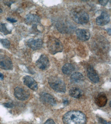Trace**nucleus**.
Wrapping results in <instances>:
<instances>
[{
    "label": "nucleus",
    "instance_id": "9",
    "mask_svg": "<svg viewBox=\"0 0 111 124\" xmlns=\"http://www.w3.org/2000/svg\"><path fill=\"white\" fill-rule=\"evenodd\" d=\"M24 83L30 89L36 91L38 89V85L36 81L31 77L26 76L23 78Z\"/></svg>",
    "mask_w": 111,
    "mask_h": 124
},
{
    "label": "nucleus",
    "instance_id": "17",
    "mask_svg": "<svg viewBox=\"0 0 111 124\" xmlns=\"http://www.w3.org/2000/svg\"><path fill=\"white\" fill-rule=\"evenodd\" d=\"M71 81L73 83H79L83 82L84 77L81 73L76 72L73 73L71 77Z\"/></svg>",
    "mask_w": 111,
    "mask_h": 124
},
{
    "label": "nucleus",
    "instance_id": "18",
    "mask_svg": "<svg viewBox=\"0 0 111 124\" xmlns=\"http://www.w3.org/2000/svg\"><path fill=\"white\" fill-rule=\"evenodd\" d=\"M82 91L79 88H73L69 91V94L72 97L75 98H80L82 96Z\"/></svg>",
    "mask_w": 111,
    "mask_h": 124
},
{
    "label": "nucleus",
    "instance_id": "31",
    "mask_svg": "<svg viewBox=\"0 0 111 124\" xmlns=\"http://www.w3.org/2000/svg\"><path fill=\"white\" fill-rule=\"evenodd\" d=\"M2 12V9H1L0 8V13H1Z\"/></svg>",
    "mask_w": 111,
    "mask_h": 124
},
{
    "label": "nucleus",
    "instance_id": "1",
    "mask_svg": "<svg viewBox=\"0 0 111 124\" xmlns=\"http://www.w3.org/2000/svg\"><path fill=\"white\" fill-rule=\"evenodd\" d=\"M63 121L64 124H86V116L83 113L78 110H72L64 115Z\"/></svg>",
    "mask_w": 111,
    "mask_h": 124
},
{
    "label": "nucleus",
    "instance_id": "3",
    "mask_svg": "<svg viewBox=\"0 0 111 124\" xmlns=\"http://www.w3.org/2000/svg\"><path fill=\"white\" fill-rule=\"evenodd\" d=\"M50 86L54 91L58 93H64L66 91L65 82L59 78L51 77L48 79Z\"/></svg>",
    "mask_w": 111,
    "mask_h": 124
},
{
    "label": "nucleus",
    "instance_id": "10",
    "mask_svg": "<svg viewBox=\"0 0 111 124\" xmlns=\"http://www.w3.org/2000/svg\"><path fill=\"white\" fill-rule=\"evenodd\" d=\"M77 37L81 41H86L89 39L90 33L86 29H78L76 31Z\"/></svg>",
    "mask_w": 111,
    "mask_h": 124
},
{
    "label": "nucleus",
    "instance_id": "26",
    "mask_svg": "<svg viewBox=\"0 0 111 124\" xmlns=\"http://www.w3.org/2000/svg\"><path fill=\"white\" fill-rule=\"evenodd\" d=\"M14 1H6L5 3V5L8 6L9 7H10V6L14 2Z\"/></svg>",
    "mask_w": 111,
    "mask_h": 124
},
{
    "label": "nucleus",
    "instance_id": "14",
    "mask_svg": "<svg viewBox=\"0 0 111 124\" xmlns=\"http://www.w3.org/2000/svg\"><path fill=\"white\" fill-rule=\"evenodd\" d=\"M87 74L89 78L92 82L97 83L99 82V77L92 66H89L88 67Z\"/></svg>",
    "mask_w": 111,
    "mask_h": 124
},
{
    "label": "nucleus",
    "instance_id": "30",
    "mask_svg": "<svg viewBox=\"0 0 111 124\" xmlns=\"http://www.w3.org/2000/svg\"><path fill=\"white\" fill-rule=\"evenodd\" d=\"M107 32H108V34L110 36L111 35V29L110 28H108L107 30Z\"/></svg>",
    "mask_w": 111,
    "mask_h": 124
},
{
    "label": "nucleus",
    "instance_id": "27",
    "mask_svg": "<svg viewBox=\"0 0 111 124\" xmlns=\"http://www.w3.org/2000/svg\"><path fill=\"white\" fill-rule=\"evenodd\" d=\"M99 122L103 124H108V123L105 120L101 118H99Z\"/></svg>",
    "mask_w": 111,
    "mask_h": 124
},
{
    "label": "nucleus",
    "instance_id": "19",
    "mask_svg": "<svg viewBox=\"0 0 111 124\" xmlns=\"http://www.w3.org/2000/svg\"><path fill=\"white\" fill-rule=\"evenodd\" d=\"M74 66L72 64L67 63L64 65L62 68V72L66 75H70L75 70Z\"/></svg>",
    "mask_w": 111,
    "mask_h": 124
},
{
    "label": "nucleus",
    "instance_id": "32",
    "mask_svg": "<svg viewBox=\"0 0 111 124\" xmlns=\"http://www.w3.org/2000/svg\"></svg>",
    "mask_w": 111,
    "mask_h": 124
},
{
    "label": "nucleus",
    "instance_id": "11",
    "mask_svg": "<svg viewBox=\"0 0 111 124\" xmlns=\"http://www.w3.org/2000/svg\"><path fill=\"white\" fill-rule=\"evenodd\" d=\"M110 21V17L109 14L105 12H103L96 18V22L97 25L103 26L108 24Z\"/></svg>",
    "mask_w": 111,
    "mask_h": 124
},
{
    "label": "nucleus",
    "instance_id": "29",
    "mask_svg": "<svg viewBox=\"0 0 111 124\" xmlns=\"http://www.w3.org/2000/svg\"><path fill=\"white\" fill-rule=\"evenodd\" d=\"M4 78V76L3 74L0 72V79L2 80Z\"/></svg>",
    "mask_w": 111,
    "mask_h": 124
},
{
    "label": "nucleus",
    "instance_id": "6",
    "mask_svg": "<svg viewBox=\"0 0 111 124\" xmlns=\"http://www.w3.org/2000/svg\"><path fill=\"white\" fill-rule=\"evenodd\" d=\"M0 68L5 70L13 69L12 61L8 56L3 54L0 55Z\"/></svg>",
    "mask_w": 111,
    "mask_h": 124
},
{
    "label": "nucleus",
    "instance_id": "4",
    "mask_svg": "<svg viewBox=\"0 0 111 124\" xmlns=\"http://www.w3.org/2000/svg\"><path fill=\"white\" fill-rule=\"evenodd\" d=\"M48 48L50 53L55 54L59 52H62L63 50V46L60 40L56 38H51L48 43Z\"/></svg>",
    "mask_w": 111,
    "mask_h": 124
},
{
    "label": "nucleus",
    "instance_id": "22",
    "mask_svg": "<svg viewBox=\"0 0 111 124\" xmlns=\"http://www.w3.org/2000/svg\"><path fill=\"white\" fill-rule=\"evenodd\" d=\"M3 105L5 107L7 108H12L13 107V103L11 102L6 103L3 104Z\"/></svg>",
    "mask_w": 111,
    "mask_h": 124
},
{
    "label": "nucleus",
    "instance_id": "16",
    "mask_svg": "<svg viewBox=\"0 0 111 124\" xmlns=\"http://www.w3.org/2000/svg\"><path fill=\"white\" fill-rule=\"evenodd\" d=\"M40 19L39 16L37 15L29 14L26 15L25 21L27 24L30 25H37L40 22Z\"/></svg>",
    "mask_w": 111,
    "mask_h": 124
},
{
    "label": "nucleus",
    "instance_id": "8",
    "mask_svg": "<svg viewBox=\"0 0 111 124\" xmlns=\"http://www.w3.org/2000/svg\"><path fill=\"white\" fill-rule=\"evenodd\" d=\"M43 41L41 39H31L27 42V44L31 49L34 50L40 49L42 47Z\"/></svg>",
    "mask_w": 111,
    "mask_h": 124
},
{
    "label": "nucleus",
    "instance_id": "7",
    "mask_svg": "<svg viewBox=\"0 0 111 124\" xmlns=\"http://www.w3.org/2000/svg\"><path fill=\"white\" fill-rule=\"evenodd\" d=\"M36 64L39 68L42 70L47 69L50 66L48 58L45 54H42L36 62Z\"/></svg>",
    "mask_w": 111,
    "mask_h": 124
},
{
    "label": "nucleus",
    "instance_id": "23",
    "mask_svg": "<svg viewBox=\"0 0 111 124\" xmlns=\"http://www.w3.org/2000/svg\"><path fill=\"white\" fill-rule=\"evenodd\" d=\"M98 2L100 5L103 6H105L108 4V2H109V0H99Z\"/></svg>",
    "mask_w": 111,
    "mask_h": 124
},
{
    "label": "nucleus",
    "instance_id": "5",
    "mask_svg": "<svg viewBox=\"0 0 111 124\" xmlns=\"http://www.w3.org/2000/svg\"><path fill=\"white\" fill-rule=\"evenodd\" d=\"M14 95L15 97L21 101L27 100L30 96V93L29 90L22 87H18L14 90Z\"/></svg>",
    "mask_w": 111,
    "mask_h": 124
},
{
    "label": "nucleus",
    "instance_id": "20",
    "mask_svg": "<svg viewBox=\"0 0 111 124\" xmlns=\"http://www.w3.org/2000/svg\"><path fill=\"white\" fill-rule=\"evenodd\" d=\"M7 23H0V32L5 35L10 34L11 33V30H9L8 29Z\"/></svg>",
    "mask_w": 111,
    "mask_h": 124
},
{
    "label": "nucleus",
    "instance_id": "2",
    "mask_svg": "<svg viewBox=\"0 0 111 124\" xmlns=\"http://www.w3.org/2000/svg\"><path fill=\"white\" fill-rule=\"evenodd\" d=\"M71 16L73 20L78 24L84 25L89 21L88 14L81 8L75 9L72 11Z\"/></svg>",
    "mask_w": 111,
    "mask_h": 124
},
{
    "label": "nucleus",
    "instance_id": "24",
    "mask_svg": "<svg viewBox=\"0 0 111 124\" xmlns=\"http://www.w3.org/2000/svg\"><path fill=\"white\" fill-rule=\"evenodd\" d=\"M44 124H56L54 122V121H53V120L52 119H49L46 121V122H45Z\"/></svg>",
    "mask_w": 111,
    "mask_h": 124
},
{
    "label": "nucleus",
    "instance_id": "15",
    "mask_svg": "<svg viewBox=\"0 0 111 124\" xmlns=\"http://www.w3.org/2000/svg\"><path fill=\"white\" fill-rule=\"evenodd\" d=\"M108 99L106 95L103 93H100L96 96L95 98V104L99 107H103L107 103Z\"/></svg>",
    "mask_w": 111,
    "mask_h": 124
},
{
    "label": "nucleus",
    "instance_id": "21",
    "mask_svg": "<svg viewBox=\"0 0 111 124\" xmlns=\"http://www.w3.org/2000/svg\"><path fill=\"white\" fill-rule=\"evenodd\" d=\"M0 43L5 48H9L10 47V42L7 39H0Z\"/></svg>",
    "mask_w": 111,
    "mask_h": 124
},
{
    "label": "nucleus",
    "instance_id": "12",
    "mask_svg": "<svg viewBox=\"0 0 111 124\" xmlns=\"http://www.w3.org/2000/svg\"><path fill=\"white\" fill-rule=\"evenodd\" d=\"M40 100L43 103L52 106H54L56 104V101L55 99L48 93H42L40 95Z\"/></svg>",
    "mask_w": 111,
    "mask_h": 124
},
{
    "label": "nucleus",
    "instance_id": "28",
    "mask_svg": "<svg viewBox=\"0 0 111 124\" xmlns=\"http://www.w3.org/2000/svg\"><path fill=\"white\" fill-rule=\"evenodd\" d=\"M69 101L67 100H64V101H63V104L65 105H67V104L69 103Z\"/></svg>",
    "mask_w": 111,
    "mask_h": 124
},
{
    "label": "nucleus",
    "instance_id": "25",
    "mask_svg": "<svg viewBox=\"0 0 111 124\" xmlns=\"http://www.w3.org/2000/svg\"><path fill=\"white\" fill-rule=\"evenodd\" d=\"M7 19L8 21L12 23H15L17 22V20L16 19L13 18H10V17H8Z\"/></svg>",
    "mask_w": 111,
    "mask_h": 124
},
{
    "label": "nucleus",
    "instance_id": "13",
    "mask_svg": "<svg viewBox=\"0 0 111 124\" xmlns=\"http://www.w3.org/2000/svg\"><path fill=\"white\" fill-rule=\"evenodd\" d=\"M69 23L65 24L64 22H59L57 23L56 27L58 31L63 33H67L73 30L72 25L69 24Z\"/></svg>",
    "mask_w": 111,
    "mask_h": 124
}]
</instances>
